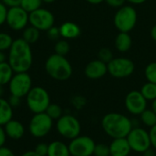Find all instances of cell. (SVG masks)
Here are the masks:
<instances>
[{
    "label": "cell",
    "mask_w": 156,
    "mask_h": 156,
    "mask_svg": "<svg viewBox=\"0 0 156 156\" xmlns=\"http://www.w3.org/2000/svg\"><path fill=\"white\" fill-rule=\"evenodd\" d=\"M7 62L15 73L27 72L33 63V54L30 44L22 37L14 39L8 50Z\"/></svg>",
    "instance_id": "1"
},
{
    "label": "cell",
    "mask_w": 156,
    "mask_h": 156,
    "mask_svg": "<svg viewBox=\"0 0 156 156\" xmlns=\"http://www.w3.org/2000/svg\"><path fill=\"white\" fill-rule=\"evenodd\" d=\"M101 127L107 135L112 139H117L126 138L133 129V124L127 116L117 112H111L102 118Z\"/></svg>",
    "instance_id": "2"
},
{
    "label": "cell",
    "mask_w": 156,
    "mask_h": 156,
    "mask_svg": "<svg viewBox=\"0 0 156 156\" xmlns=\"http://www.w3.org/2000/svg\"><path fill=\"white\" fill-rule=\"evenodd\" d=\"M45 69L48 75L56 80H67L72 75V67L69 61L65 58V56L56 53L50 55L47 58Z\"/></svg>",
    "instance_id": "3"
},
{
    "label": "cell",
    "mask_w": 156,
    "mask_h": 156,
    "mask_svg": "<svg viewBox=\"0 0 156 156\" xmlns=\"http://www.w3.org/2000/svg\"><path fill=\"white\" fill-rule=\"evenodd\" d=\"M27 106L34 114L45 112L50 102V96L47 90L42 87H32L26 96Z\"/></svg>",
    "instance_id": "4"
},
{
    "label": "cell",
    "mask_w": 156,
    "mask_h": 156,
    "mask_svg": "<svg viewBox=\"0 0 156 156\" xmlns=\"http://www.w3.org/2000/svg\"><path fill=\"white\" fill-rule=\"evenodd\" d=\"M53 124L54 121L46 112L36 113L29 122L28 131L32 137L37 139L43 138L51 132Z\"/></svg>",
    "instance_id": "5"
},
{
    "label": "cell",
    "mask_w": 156,
    "mask_h": 156,
    "mask_svg": "<svg viewBox=\"0 0 156 156\" xmlns=\"http://www.w3.org/2000/svg\"><path fill=\"white\" fill-rule=\"evenodd\" d=\"M56 129L59 135L68 140L78 137L80 133V123L79 120L70 114H63L57 120Z\"/></svg>",
    "instance_id": "6"
},
{
    "label": "cell",
    "mask_w": 156,
    "mask_h": 156,
    "mask_svg": "<svg viewBox=\"0 0 156 156\" xmlns=\"http://www.w3.org/2000/svg\"><path fill=\"white\" fill-rule=\"evenodd\" d=\"M136 21V10L130 5L120 7L114 16V25L120 32H130L135 27Z\"/></svg>",
    "instance_id": "7"
},
{
    "label": "cell",
    "mask_w": 156,
    "mask_h": 156,
    "mask_svg": "<svg viewBox=\"0 0 156 156\" xmlns=\"http://www.w3.org/2000/svg\"><path fill=\"white\" fill-rule=\"evenodd\" d=\"M32 89V79L27 72L15 73L8 83L10 95L24 98Z\"/></svg>",
    "instance_id": "8"
},
{
    "label": "cell",
    "mask_w": 156,
    "mask_h": 156,
    "mask_svg": "<svg viewBox=\"0 0 156 156\" xmlns=\"http://www.w3.org/2000/svg\"><path fill=\"white\" fill-rule=\"evenodd\" d=\"M132 151L144 154L151 148L152 144L149 133L142 128H133L126 137Z\"/></svg>",
    "instance_id": "9"
},
{
    "label": "cell",
    "mask_w": 156,
    "mask_h": 156,
    "mask_svg": "<svg viewBox=\"0 0 156 156\" xmlns=\"http://www.w3.org/2000/svg\"><path fill=\"white\" fill-rule=\"evenodd\" d=\"M5 23L14 31L23 30L29 23V13L20 5L8 7Z\"/></svg>",
    "instance_id": "10"
},
{
    "label": "cell",
    "mask_w": 156,
    "mask_h": 156,
    "mask_svg": "<svg viewBox=\"0 0 156 156\" xmlns=\"http://www.w3.org/2000/svg\"><path fill=\"white\" fill-rule=\"evenodd\" d=\"M108 72L114 78L122 79L131 76L135 69L133 60L126 58H112L107 64Z\"/></svg>",
    "instance_id": "11"
},
{
    "label": "cell",
    "mask_w": 156,
    "mask_h": 156,
    "mask_svg": "<svg viewBox=\"0 0 156 156\" xmlns=\"http://www.w3.org/2000/svg\"><path fill=\"white\" fill-rule=\"evenodd\" d=\"M95 142L89 136L79 135L70 140L69 150L71 156H91L93 155Z\"/></svg>",
    "instance_id": "12"
},
{
    "label": "cell",
    "mask_w": 156,
    "mask_h": 156,
    "mask_svg": "<svg viewBox=\"0 0 156 156\" xmlns=\"http://www.w3.org/2000/svg\"><path fill=\"white\" fill-rule=\"evenodd\" d=\"M55 18L53 14L45 8H38L29 13V24L39 31H48L54 26Z\"/></svg>",
    "instance_id": "13"
},
{
    "label": "cell",
    "mask_w": 156,
    "mask_h": 156,
    "mask_svg": "<svg viewBox=\"0 0 156 156\" xmlns=\"http://www.w3.org/2000/svg\"><path fill=\"white\" fill-rule=\"evenodd\" d=\"M147 101L141 91L133 90L129 92L125 98V107L129 112L134 115H140L146 110Z\"/></svg>",
    "instance_id": "14"
},
{
    "label": "cell",
    "mask_w": 156,
    "mask_h": 156,
    "mask_svg": "<svg viewBox=\"0 0 156 156\" xmlns=\"http://www.w3.org/2000/svg\"><path fill=\"white\" fill-rule=\"evenodd\" d=\"M108 72L107 64L100 59L92 60L87 64L85 68V75L90 80H98L102 78Z\"/></svg>",
    "instance_id": "15"
},
{
    "label": "cell",
    "mask_w": 156,
    "mask_h": 156,
    "mask_svg": "<svg viewBox=\"0 0 156 156\" xmlns=\"http://www.w3.org/2000/svg\"><path fill=\"white\" fill-rule=\"evenodd\" d=\"M4 129L7 138L12 140H19L21 139L26 133V129L24 124L15 119L9 121L5 125H4Z\"/></svg>",
    "instance_id": "16"
},
{
    "label": "cell",
    "mask_w": 156,
    "mask_h": 156,
    "mask_svg": "<svg viewBox=\"0 0 156 156\" xmlns=\"http://www.w3.org/2000/svg\"><path fill=\"white\" fill-rule=\"evenodd\" d=\"M109 147L111 156H128L132 151L126 138L113 139Z\"/></svg>",
    "instance_id": "17"
},
{
    "label": "cell",
    "mask_w": 156,
    "mask_h": 156,
    "mask_svg": "<svg viewBox=\"0 0 156 156\" xmlns=\"http://www.w3.org/2000/svg\"><path fill=\"white\" fill-rule=\"evenodd\" d=\"M59 31H60V36L66 39L76 38L80 35V27L73 22L63 23L59 27Z\"/></svg>",
    "instance_id": "18"
},
{
    "label": "cell",
    "mask_w": 156,
    "mask_h": 156,
    "mask_svg": "<svg viewBox=\"0 0 156 156\" xmlns=\"http://www.w3.org/2000/svg\"><path fill=\"white\" fill-rule=\"evenodd\" d=\"M47 156H71L69 145L61 141H54L48 144V151Z\"/></svg>",
    "instance_id": "19"
},
{
    "label": "cell",
    "mask_w": 156,
    "mask_h": 156,
    "mask_svg": "<svg viewBox=\"0 0 156 156\" xmlns=\"http://www.w3.org/2000/svg\"><path fill=\"white\" fill-rule=\"evenodd\" d=\"M14 109L9 104L8 101L0 97V125H5L13 119Z\"/></svg>",
    "instance_id": "20"
},
{
    "label": "cell",
    "mask_w": 156,
    "mask_h": 156,
    "mask_svg": "<svg viewBox=\"0 0 156 156\" xmlns=\"http://www.w3.org/2000/svg\"><path fill=\"white\" fill-rule=\"evenodd\" d=\"M115 47L121 52L128 51L132 47V38L126 32H120L115 39Z\"/></svg>",
    "instance_id": "21"
},
{
    "label": "cell",
    "mask_w": 156,
    "mask_h": 156,
    "mask_svg": "<svg viewBox=\"0 0 156 156\" xmlns=\"http://www.w3.org/2000/svg\"><path fill=\"white\" fill-rule=\"evenodd\" d=\"M15 74L13 69L7 61L0 63V85H8L13 75Z\"/></svg>",
    "instance_id": "22"
},
{
    "label": "cell",
    "mask_w": 156,
    "mask_h": 156,
    "mask_svg": "<svg viewBox=\"0 0 156 156\" xmlns=\"http://www.w3.org/2000/svg\"><path fill=\"white\" fill-rule=\"evenodd\" d=\"M39 35H40V31L38 29H37L33 26H27L26 28L23 29L22 38L26 42L31 45V44L36 43L38 40Z\"/></svg>",
    "instance_id": "23"
},
{
    "label": "cell",
    "mask_w": 156,
    "mask_h": 156,
    "mask_svg": "<svg viewBox=\"0 0 156 156\" xmlns=\"http://www.w3.org/2000/svg\"><path fill=\"white\" fill-rule=\"evenodd\" d=\"M141 93L146 99V101H154L156 99V84L152 82L145 83L142 89Z\"/></svg>",
    "instance_id": "24"
},
{
    "label": "cell",
    "mask_w": 156,
    "mask_h": 156,
    "mask_svg": "<svg viewBox=\"0 0 156 156\" xmlns=\"http://www.w3.org/2000/svg\"><path fill=\"white\" fill-rule=\"evenodd\" d=\"M140 115H141V121L145 126L152 128L156 124V113L153 110L146 109Z\"/></svg>",
    "instance_id": "25"
},
{
    "label": "cell",
    "mask_w": 156,
    "mask_h": 156,
    "mask_svg": "<svg viewBox=\"0 0 156 156\" xmlns=\"http://www.w3.org/2000/svg\"><path fill=\"white\" fill-rule=\"evenodd\" d=\"M53 121L58 120L63 115L62 108L57 103H50L45 112Z\"/></svg>",
    "instance_id": "26"
},
{
    "label": "cell",
    "mask_w": 156,
    "mask_h": 156,
    "mask_svg": "<svg viewBox=\"0 0 156 156\" xmlns=\"http://www.w3.org/2000/svg\"><path fill=\"white\" fill-rule=\"evenodd\" d=\"M43 0H21L20 6L25 9L27 13L36 11L41 7Z\"/></svg>",
    "instance_id": "27"
},
{
    "label": "cell",
    "mask_w": 156,
    "mask_h": 156,
    "mask_svg": "<svg viewBox=\"0 0 156 156\" xmlns=\"http://www.w3.org/2000/svg\"><path fill=\"white\" fill-rule=\"evenodd\" d=\"M13 37L5 32H0V51L9 50L10 47L13 44Z\"/></svg>",
    "instance_id": "28"
},
{
    "label": "cell",
    "mask_w": 156,
    "mask_h": 156,
    "mask_svg": "<svg viewBox=\"0 0 156 156\" xmlns=\"http://www.w3.org/2000/svg\"><path fill=\"white\" fill-rule=\"evenodd\" d=\"M54 50L56 54L66 56L69 51V44L67 40H58L55 44Z\"/></svg>",
    "instance_id": "29"
},
{
    "label": "cell",
    "mask_w": 156,
    "mask_h": 156,
    "mask_svg": "<svg viewBox=\"0 0 156 156\" xmlns=\"http://www.w3.org/2000/svg\"><path fill=\"white\" fill-rule=\"evenodd\" d=\"M144 73L148 82L156 84V62H152L148 64L147 67L145 68Z\"/></svg>",
    "instance_id": "30"
},
{
    "label": "cell",
    "mask_w": 156,
    "mask_h": 156,
    "mask_svg": "<svg viewBox=\"0 0 156 156\" xmlns=\"http://www.w3.org/2000/svg\"><path fill=\"white\" fill-rule=\"evenodd\" d=\"M93 154L95 156H111L110 147L104 144H98L95 145Z\"/></svg>",
    "instance_id": "31"
},
{
    "label": "cell",
    "mask_w": 156,
    "mask_h": 156,
    "mask_svg": "<svg viewBox=\"0 0 156 156\" xmlns=\"http://www.w3.org/2000/svg\"><path fill=\"white\" fill-rule=\"evenodd\" d=\"M99 58H100V60H101V61H103L104 63H107V64L113 58L112 51L109 48H103L99 51Z\"/></svg>",
    "instance_id": "32"
},
{
    "label": "cell",
    "mask_w": 156,
    "mask_h": 156,
    "mask_svg": "<svg viewBox=\"0 0 156 156\" xmlns=\"http://www.w3.org/2000/svg\"><path fill=\"white\" fill-rule=\"evenodd\" d=\"M34 151L39 156H47L48 151V144H47L45 143H40L38 144H37Z\"/></svg>",
    "instance_id": "33"
},
{
    "label": "cell",
    "mask_w": 156,
    "mask_h": 156,
    "mask_svg": "<svg viewBox=\"0 0 156 156\" xmlns=\"http://www.w3.org/2000/svg\"><path fill=\"white\" fill-rule=\"evenodd\" d=\"M8 7L0 1V26L4 25L6 22V16H7Z\"/></svg>",
    "instance_id": "34"
},
{
    "label": "cell",
    "mask_w": 156,
    "mask_h": 156,
    "mask_svg": "<svg viewBox=\"0 0 156 156\" xmlns=\"http://www.w3.org/2000/svg\"><path fill=\"white\" fill-rule=\"evenodd\" d=\"M47 34H48V38L52 39V40H57L60 36V31H59V27H50L48 31H47Z\"/></svg>",
    "instance_id": "35"
},
{
    "label": "cell",
    "mask_w": 156,
    "mask_h": 156,
    "mask_svg": "<svg viewBox=\"0 0 156 156\" xmlns=\"http://www.w3.org/2000/svg\"><path fill=\"white\" fill-rule=\"evenodd\" d=\"M21 99L22 98H20V97L14 96V95H10V97L8 98L7 101H8L9 104L11 105V107L13 109H16V108H17V107L20 106V104H21Z\"/></svg>",
    "instance_id": "36"
},
{
    "label": "cell",
    "mask_w": 156,
    "mask_h": 156,
    "mask_svg": "<svg viewBox=\"0 0 156 156\" xmlns=\"http://www.w3.org/2000/svg\"><path fill=\"white\" fill-rule=\"evenodd\" d=\"M149 135H150L152 146L156 150V124L151 128V130L149 132Z\"/></svg>",
    "instance_id": "37"
},
{
    "label": "cell",
    "mask_w": 156,
    "mask_h": 156,
    "mask_svg": "<svg viewBox=\"0 0 156 156\" xmlns=\"http://www.w3.org/2000/svg\"><path fill=\"white\" fill-rule=\"evenodd\" d=\"M104 1L112 7H122L126 0H104Z\"/></svg>",
    "instance_id": "38"
},
{
    "label": "cell",
    "mask_w": 156,
    "mask_h": 156,
    "mask_svg": "<svg viewBox=\"0 0 156 156\" xmlns=\"http://www.w3.org/2000/svg\"><path fill=\"white\" fill-rule=\"evenodd\" d=\"M0 156H16L15 153L8 147L3 146L0 147Z\"/></svg>",
    "instance_id": "39"
},
{
    "label": "cell",
    "mask_w": 156,
    "mask_h": 156,
    "mask_svg": "<svg viewBox=\"0 0 156 156\" xmlns=\"http://www.w3.org/2000/svg\"><path fill=\"white\" fill-rule=\"evenodd\" d=\"M6 139H7V136L5 134L4 126L0 125V147L5 146V144L6 143Z\"/></svg>",
    "instance_id": "40"
},
{
    "label": "cell",
    "mask_w": 156,
    "mask_h": 156,
    "mask_svg": "<svg viewBox=\"0 0 156 156\" xmlns=\"http://www.w3.org/2000/svg\"><path fill=\"white\" fill-rule=\"evenodd\" d=\"M7 7H12V6H16L20 5L21 0H1Z\"/></svg>",
    "instance_id": "41"
},
{
    "label": "cell",
    "mask_w": 156,
    "mask_h": 156,
    "mask_svg": "<svg viewBox=\"0 0 156 156\" xmlns=\"http://www.w3.org/2000/svg\"><path fill=\"white\" fill-rule=\"evenodd\" d=\"M21 156H39L38 154H36V152L33 150V151H27V152H25L23 154H21Z\"/></svg>",
    "instance_id": "42"
},
{
    "label": "cell",
    "mask_w": 156,
    "mask_h": 156,
    "mask_svg": "<svg viewBox=\"0 0 156 156\" xmlns=\"http://www.w3.org/2000/svg\"><path fill=\"white\" fill-rule=\"evenodd\" d=\"M6 60V56L4 51H0V63L5 62Z\"/></svg>",
    "instance_id": "43"
},
{
    "label": "cell",
    "mask_w": 156,
    "mask_h": 156,
    "mask_svg": "<svg viewBox=\"0 0 156 156\" xmlns=\"http://www.w3.org/2000/svg\"><path fill=\"white\" fill-rule=\"evenodd\" d=\"M151 36H152L153 39L154 41H156V25L152 28V30H151Z\"/></svg>",
    "instance_id": "44"
},
{
    "label": "cell",
    "mask_w": 156,
    "mask_h": 156,
    "mask_svg": "<svg viewBox=\"0 0 156 156\" xmlns=\"http://www.w3.org/2000/svg\"><path fill=\"white\" fill-rule=\"evenodd\" d=\"M144 154V156H154V152L151 148L148 149L147 151H145Z\"/></svg>",
    "instance_id": "45"
},
{
    "label": "cell",
    "mask_w": 156,
    "mask_h": 156,
    "mask_svg": "<svg viewBox=\"0 0 156 156\" xmlns=\"http://www.w3.org/2000/svg\"><path fill=\"white\" fill-rule=\"evenodd\" d=\"M86 1L90 3V4H93V5H97V4H100V3L103 2L104 0H86Z\"/></svg>",
    "instance_id": "46"
},
{
    "label": "cell",
    "mask_w": 156,
    "mask_h": 156,
    "mask_svg": "<svg viewBox=\"0 0 156 156\" xmlns=\"http://www.w3.org/2000/svg\"><path fill=\"white\" fill-rule=\"evenodd\" d=\"M127 1H129V2H131V3H133V4L139 5V4H142V3L145 2L146 0H127Z\"/></svg>",
    "instance_id": "47"
},
{
    "label": "cell",
    "mask_w": 156,
    "mask_h": 156,
    "mask_svg": "<svg viewBox=\"0 0 156 156\" xmlns=\"http://www.w3.org/2000/svg\"><path fill=\"white\" fill-rule=\"evenodd\" d=\"M152 110L156 113V99L154 101H153V104H152Z\"/></svg>",
    "instance_id": "48"
},
{
    "label": "cell",
    "mask_w": 156,
    "mask_h": 156,
    "mask_svg": "<svg viewBox=\"0 0 156 156\" xmlns=\"http://www.w3.org/2000/svg\"><path fill=\"white\" fill-rule=\"evenodd\" d=\"M3 94H4V86L0 85V97H2Z\"/></svg>",
    "instance_id": "49"
},
{
    "label": "cell",
    "mask_w": 156,
    "mask_h": 156,
    "mask_svg": "<svg viewBox=\"0 0 156 156\" xmlns=\"http://www.w3.org/2000/svg\"><path fill=\"white\" fill-rule=\"evenodd\" d=\"M56 0H43V2H45V3H48V4H50V3H53V2H55Z\"/></svg>",
    "instance_id": "50"
}]
</instances>
